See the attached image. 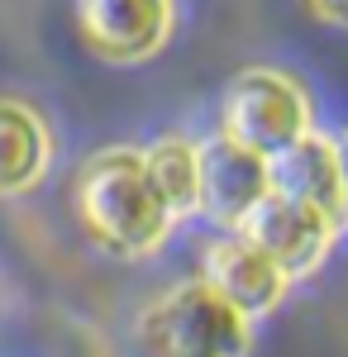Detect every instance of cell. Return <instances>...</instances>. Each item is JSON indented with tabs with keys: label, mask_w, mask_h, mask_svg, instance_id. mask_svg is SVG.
Here are the masks:
<instances>
[{
	"label": "cell",
	"mask_w": 348,
	"mask_h": 357,
	"mask_svg": "<svg viewBox=\"0 0 348 357\" xmlns=\"http://www.w3.org/2000/svg\"><path fill=\"white\" fill-rule=\"evenodd\" d=\"M77 215L91 243H101L115 257L158 252L177 224L143 172V148H106L81 167Z\"/></svg>",
	"instance_id": "obj_1"
},
{
	"label": "cell",
	"mask_w": 348,
	"mask_h": 357,
	"mask_svg": "<svg viewBox=\"0 0 348 357\" xmlns=\"http://www.w3.org/2000/svg\"><path fill=\"white\" fill-rule=\"evenodd\" d=\"M138 338L153 357H248L253 319L219 301L205 281H182L143 310Z\"/></svg>",
	"instance_id": "obj_2"
},
{
	"label": "cell",
	"mask_w": 348,
	"mask_h": 357,
	"mask_svg": "<svg viewBox=\"0 0 348 357\" xmlns=\"http://www.w3.org/2000/svg\"><path fill=\"white\" fill-rule=\"evenodd\" d=\"M224 134L258 158H277L300 134H310V100L291 77L272 67L239 72L224 91Z\"/></svg>",
	"instance_id": "obj_3"
},
{
	"label": "cell",
	"mask_w": 348,
	"mask_h": 357,
	"mask_svg": "<svg viewBox=\"0 0 348 357\" xmlns=\"http://www.w3.org/2000/svg\"><path fill=\"white\" fill-rule=\"evenodd\" d=\"M334 234H339V224L329 220L324 210L300 205V200L277 195V191L263 195L239 224V238H248L258 252H268L291 281L296 276H310L324 257H329Z\"/></svg>",
	"instance_id": "obj_4"
},
{
	"label": "cell",
	"mask_w": 348,
	"mask_h": 357,
	"mask_svg": "<svg viewBox=\"0 0 348 357\" xmlns=\"http://www.w3.org/2000/svg\"><path fill=\"white\" fill-rule=\"evenodd\" d=\"M77 29L106 62H143L172 33V0H77Z\"/></svg>",
	"instance_id": "obj_5"
},
{
	"label": "cell",
	"mask_w": 348,
	"mask_h": 357,
	"mask_svg": "<svg viewBox=\"0 0 348 357\" xmlns=\"http://www.w3.org/2000/svg\"><path fill=\"white\" fill-rule=\"evenodd\" d=\"M201 281L210 286L219 301H229L243 319H263L277 305L287 301V286L291 276L272 262L268 252L248 243V238H219L205 248V262H201Z\"/></svg>",
	"instance_id": "obj_6"
},
{
	"label": "cell",
	"mask_w": 348,
	"mask_h": 357,
	"mask_svg": "<svg viewBox=\"0 0 348 357\" xmlns=\"http://www.w3.org/2000/svg\"><path fill=\"white\" fill-rule=\"evenodd\" d=\"M196 158H201V210L210 220L239 229L243 215L272 191L268 186V158H258L253 148L234 143L229 134L201 143Z\"/></svg>",
	"instance_id": "obj_7"
},
{
	"label": "cell",
	"mask_w": 348,
	"mask_h": 357,
	"mask_svg": "<svg viewBox=\"0 0 348 357\" xmlns=\"http://www.w3.org/2000/svg\"><path fill=\"white\" fill-rule=\"evenodd\" d=\"M268 186L277 195H291L300 205H315L344 229V195H339V167H334V143L320 138L315 129L300 134L291 148H282L277 158H268Z\"/></svg>",
	"instance_id": "obj_8"
},
{
	"label": "cell",
	"mask_w": 348,
	"mask_h": 357,
	"mask_svg": "<svg viewBox=\"0 0 348 357\" xmlns=\"http://www.w3.org/2000/svg\"><path fill=\"white\" fill-rule=\"evenodd\" d=\"M53 167V129L20 96H0V200L34 191Z\"/></svg>",
	"instance_id": "obj_9"
},
{
	"label": "cell",
	"mask_w": 348,
	"mask_h": 357,
	"mask_svg": "<svg viewBox=\"0 0 348 357\" xmlns=\"http://www.w3.org/2000/svg\"><path fill=\"white\" fill-rule=\"evenodd\" d=\"M143 172L172 220L201 215V158L187 138H158L143 148Z\"/></svg>",
	"instance_id": "obj_10"
},
{
	"label": "cell",
	"mask_w": 348,
	"mask_h": 357,
	"mask_svg": "<svg viewBox=\"0 0 348 357\" xmlns=\"http://www.w3.org/2000/svg\"><path fill=\"white\" fill-rule=\"evenodd\" d=\"M305 10H310L315 20H324V24L348 29V0H305Z\"/></svg>",
	"instance_id": "obj_11"
},
{
	"label": "cell",
	"mask_w": 348,
	"mask_h": 357,
	"mask_svg": "<svg viewBox=\"0 0 348 357\" xmlns=\"http://www.w3.org/2000/svg\"><path fill=\"white\" fill-rule=\"evenodd\" d=\"M334 143V167H339V195H344V215H348V129L339 138H329Z\"/></svg>",
	"instance_id": "obj_12"
}]
</instances>
